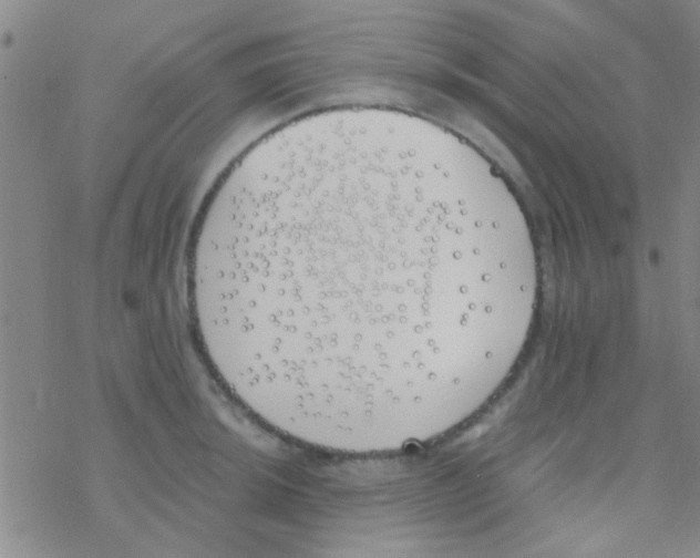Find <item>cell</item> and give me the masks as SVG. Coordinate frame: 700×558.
Wrapping results in <instances>:
<instances>
[{
    "mask_svg": "<svg viewBox=\"0 0 700 558\" xmlns=\"http://www.w3.org/2000/svg\"><path fill=\"white\" fill-rule=\"evenodd\" d=\"M198 334L258 418L342 448L430 438L517 358L534 246L441 163L323 146L254 174L193 247Z\"/></svg>",
    "mask_w": 700,
    "mask_h": 558,
    "instance_id": "6da1fadb",
    "label": "cell"
}]
</instances>
